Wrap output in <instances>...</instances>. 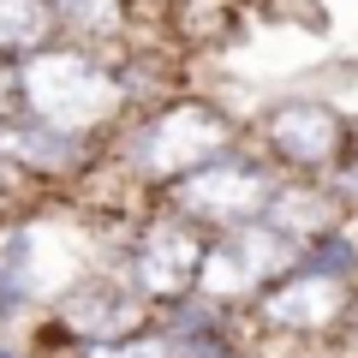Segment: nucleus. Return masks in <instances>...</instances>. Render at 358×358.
Wrapping results in <instances>:
<instances>
[{"instance_id":"6e6552de","label":"nucleus","mask_w":358,"mask_h":358,"mask_svg":"<svg viewBox=\"0 0 358 358\" xmlns=\"http://www.w3.org/2000/svg\"><path fill=\"white\" fill-rule=\"evenodd\" d=\"M352 287L341 281H322V275H310V268H293V275H281L275 287H263V293L245 305V317L257 322V329L268 334H334L346 322V310H352Z\"/></svg>"},{"instance_id":"9d476101","label":"nucleus","mask_w":358,"mask_h":358,"mask_svg":"<svg viewBox=\"0 0 358 358\" xmlns=\"http://www.w3.org/2000/svg\"><path fill=\"white\" fill-rule=\"evenodd\" d=\"M48 6H54V36L96 54H114L131 36V13H138V0H48Z\"/></svg>"},{"instance_id":"f8f14e48","label":"nucleus","mask_w":358,"mask_h":358,"mask_svg":"<svg viewBox=\"0 0 358 358\" xmlns=\"http://www.w3.org/2000/svg\"><path fill=\"white\" fill-rule=\"evenodd\" d=\"M6 114H13V66L0 60V120H6Z\"/></svg>"},{"instance_id":"f257e3e1","label":"nucleus","mask_w":358,"mask_h":358,"mask_svg":"<svg viewBox=\"0 0 358 358\" xmlns=\"http://www.w3.org/2000/svg\"><path fill=\"white\" fill-rule=\"evenodd\" d=\"M13 114L30 126L54 131L72 143H96L131 114L126 66L114 54L78 48V42H48L13 66Z\"/></svg>"},{"instance_id":"f03ea898","label":"nucleus","mask_w":358,"mask_h":358,"mask_svg":"<svg viewBox=\"0 0 358 358\" xmlns=\"http://www.w3.org/2000/svg\"><path fill=\"white\" fill-rule=\"evenodd\" d=\"M245 138H251V126L233 120L227 108L197 102V96H173V102L150 108V114L131 126L126 167L143 179V185H155V197H162L167 185H179L185 173L209 167L215 155H227L233 143H245Z\"/></svg>"},{"instance_id":"7ed1b4c3","label":"nucleus","mask_w":358,"mask_h":358,"mask_svg":"<svg viewBox=\"0 0 358 358\" xmlns=\"http://www.w3.org/2000/svg\"><path fill=\"white\" fill-rule=\"evenodd\" d=\"M275 185H281L275 162L245 138V143H233L227 155H215L209 167H197V173H185L179 185H167L162 209H167V215H179V221H192L203 239H215V233H227V227L263 221Z\"/></svg>"},{"instance_id":"1a4fd4ad","label":"nucleus","mask_w":358,"mask_h":358,"mask_svg":"<svg viewBox=\"0 0 358 358\" xmlns=\"http://www.w3.org/2000/svg\"><path fill=\"white\" fill-rule=\"evenodd\" d=\"M341 221H346V209H341V197H334L322 179H281V185L268 192V209H263V227H275L293 245H310L317 233L341 227Z\"/></svg>"},{"instance_id":"20e7f679","label":"nucleus","mask_w":358,"mask_h":358,"mask_svg":"<svg viewBox=\"0 0 358 358\" xmlns=\"http://www.w3.org/2000/svg\"><path fill=\"white\" fill-rule=\"evenodd\" d=\"M251 143L275 162L281 179H329L352 150V120L322 96H281L257 114Z\"/></svg>"},{"instance_id":"9b49d317","label":"nucleus","mask_w":358,"mask_h":358,"mask_svg":"<svg viewBox=\"0 0 358 358\" xmlns=\"http://www.w3.org/2000/svg\"><path fill=\"white\" fill-rule=\"evenodd\" d=\"M48 42H60L54 36V6L48 0H0V60L6 54H36V48H48Z\"/></svg>"},{"instance_id":"0eeeda50","label":"nucleus","mask_w":358,"mask_h":358,"mask_svg":"<svg viewBox=\"0 0 358 358\" xmlns=\"http://www.w3.org/2000/svg\"><path fill=\"white\" fill-rule=\"evenodd\" d=\"M203 233L192 227V221L167 215V209H155L150 221H143V233L126 245V281L138 287L143 299H150L155 310L162 305H179V299L197 293V263H203Z\"/></svg>"},{"instance_id":"39448f33","label":"nucleus","mask_w":358,"mask_h":358,"mask_svg":"<svg viewBox=\"0 0 358 358\" xmlns=\"http://www.w3.org/2000/svg\"><path fill=\"white\" fill-rule=\"evenodd\" d=\"M299 268V245L281 239L263 221H245L227 227L203 245V263H197V299L215 310H245L263 287H275L281 275Z\"/></svg>"},{"instance_id":"423d86ee","label":"nucleus","mask_w":358,"mask_h":358,"mask_svg":"<svg viewBox=\"0 0 358 358\" xmlns=\"http://www.w3.org/2000/svg\"><path fill=\"white\" fill-rule=\"evenodd\" d=\"M54 329L78 346H108V341H131V334L155 329V305L126 281V268H90L54 305Z\"/></svg>"}]
</instances>
